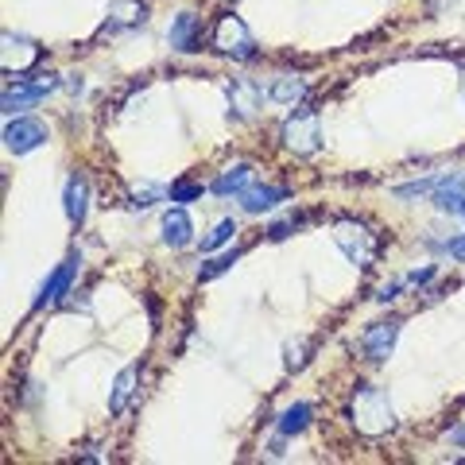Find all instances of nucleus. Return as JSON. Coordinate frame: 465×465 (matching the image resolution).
Returning a JSON list of instances; mask_svg holds the SVG:
<instances>
[{"mask_svg": "<svg viewBox=\"0 0 465 465\" xmlns=\"http://www.w3.org/2000/svg\"><path fill=\"white\" fill-rule=\"evenodd\" d=\"M349 415H353V426L360 434L369 438H380L396 426V411L388 404V392L384 388H372V384H360L353 392V407H349Z\"/></svg>", "mask_w": 465, "mask_h": 465, "instance_id": "f257e3e1", "label": "nucleus"}, {"mask_svg": "<svg viewBox=\"0 0 465 465\" xmlns=\"http://www.w3.org/2000/svg\"><path fill=\"white\" fill-rule=\"evenodd\" d=\"M333 244L345 252V260H353L357 268H372L380 256V241L377 232H369V225L353 222V217H342L333 222Z\"/></svg>", "mask_w": 465, "mask_h": 465, "instance_id": "f03ea898", "label": "nucleus"}, {"mask_svg": "<svg viewBox=\"0 0 465 465\" xmlns=\"http://www.w3.org/2000/svg\"><path fill=\"white\" fill-rule=\"evenodd\" d=\"M283 144L295 155H318L322 148V124L315 109H299L283 121Z\"/></svg>", "mask_w": 465, "mask_h": 465, "instance_id": "7ed1b4c3", "label": "nucleus"}, {"mask_svg": "<svg viewBox=\"0 0 465 465\" xmlns=\"http://www.w3.org/2000/svg\"><path fill=\"white\" fill-rule=\"evenodd\" d=\"M214 47L222 50V55H229V59H241V62L256 55V39H252L249 28H244V20H237V16H222V20H217Z\"/></svg>", "mask_w": 465, "mask_h": 465, "instance_id": "20e7f679", "label": "nucleus"}, {"mask_svg": "<svg viewBox=\"0 0 465 465\" xmlns=\"http://www.w3.org/2000/svg\"><path fill=\"white\" fill-rule=\"evenodd\" d=\"M43 140H47V128L32 121V116H16V121H8V128H5V148L12 155H28L43 144Z\"/></svg>", "mask_w": 465, "mask_h": 465, "instance_id": "39448f33", "label": "nucleus"}, {"mask_svg": "<svg viewBox=\"0 0 465 465\" xmlns=\"http://www.w3.org/2000/svg\"><path fill=\"white\" fill-rule=\"evenodd\" d=\"M399 338V322L388 318V322H372V326L360 333V349H365L369 360H388V353H392V345Z\"/></svg>", "mask_w": 465, "mask_h": 465, "instance_id": "423d86ee", "label": "nucleus"}, {"mask_svg": "<svg viewBox=\"0 0 465 465\" xmlns=\"http://www.w3.org/2000/svg\"><path fill=\"white\" fill-rule=\"evenodd\" d=\"M0 43H5L0 47V67H5V74H23L39 59V47L23 35H5Z\"/></svg>", "mask_w": 465, "mask_h": 465, "instance_id": "0eeeda50", "label": "nucleus"}, {"mask_svg": "<svg viewBox=\"0 0 465 465\" xmlns=\"http://www.w3.org/2000/svg\"><path fill=\"white\" fill-rule=\"evenodd\" d=\"M59 82L55 78H39V82H28V86H16V89H5V101H0V105H5V113H16V109H28V105H35V101H43L50 89H55Z\"/></svg>", "mask_w": 465, "mask_h": 465, "instance_id": "6e6552de", "label": "nucleus"}, {"mask_svg": "<svg viewBox=\"0 0 465 465\" xmlns=\"http://www.w3.org/2000/svg\"><path fill=\"white\" fill-rule=\"evenodd\" d=\"M78 256H67L59 268H55V276H50L47 283H43V291H39V299H35V306H47V303H59L62 295L70 291V283H74V276H78Z\"/></svg>", "mask_w": 465, "mask_h": 465, "instance_id": "1a4fd4ad", "label": "nucleus"}, {"mask_svg": "<svg viewBox=\"0 0 465 465\" xmlns=\"http://www.w3.org/2000/svg\"><path fill=\"white\" fill-rule=\"evenodd\" d=\"M198 35H202V20L194 16V12H183V16L171 23V47L175 50H187V55H190V50H198L202 47Z\"/></svg>", "mask_w": 465, "mask_h": 465, "instance_id": "9d476101", "label": "nucleus"}, {"mask_svg": "<svg viewBox=\"0 0 465 465\" xmlns=\"http://www.w3.org/2000/svg\"><path fill=\"white\" fill-rule=\"evenodd\" d=\"M194 237V225L187 210H167L163 214V244H171V249H187Z\"/></svg>", "mask_w": 465, "mask_h": 465, "instance_id": "9b49d317", "label": "nucleus"}, {"mask_svg": "<svg viewBox=\"0 0 465 465\" xmlns=\"http://www.w3.org/2000/svg\"><path fill=\"white\" fill-rule=\"evenodd\" d=\"M148 20L144 0H113L109 5V28H136Z\"/></svg>", "mask_w": 465, "mask_h": 465, "instance_id": "f8f14e48", "label": "nucleus"}, {"mask_svg": "<svg viewBox=\"0 0 465 465\" xmlns=\"http://www.w3.org/2000/svg\"><path fill=\"white\" fill-rule=\"evenodd\" d=\"M283 198H287V190L283 187H249V190H241V205L249 214H264V210H271V205H279Z\"/></svg>", "mask_w": 465, "mask_h": 465, "instance_id": "ddd939ff", "label": "nucleus"}, {"mask_svg": "<svg viewBox=\"0 0 465 465\" xmlns=\"http://www.w3.org/2000/svg\"><path fill=\"white\" fill-rule=\"evenodd\" d=\"M225 94H229L232 109H237L241 116H252L256 101H260V86H252V82H244V78H237V82H229V86H225Z\"/></svg>", "mask_w": 465, "mask_h": 465, "instance_id": "4468645a", "label": "nucleus"}, {"mask_svg": "<svg viewBox=\"0 0 465 465\" xmlns=\"http://www.w3.org/2000/svg\"><path fill=\"white\" fill-rule=\"evenodd\" d=\"M136 377H140L136 365L121 369V377H116V384H113V396H109V411H113V415H121V411L128 407V399H132V392H136Z\"/></svg>", "mask_w": 465, "mask_h": 465, "instance_id": "2eb2a0df", "label": "nucleus"}, {"mask_svg": "<svg viewBox=\"0 0 465 465\" xmlns=\"http://www.w3.org/2000/svg\"><path fill=\"white\" fill-rule=\"evenodd\" d=\"M86 210H89V187H86V178H70L67 183V217L74 225H82L86 222Z\"/></svg>", "mask_w": 465, "mask_h": 465, "instance_id": "dca6fc26", "label": "nucleus"}, {"mask_svg": "<svg viewBox=\"0 0 465 465\" xmlns=\"http://www.w3.org/2000/svg\"><path fill=\"white\" fill-rule=\"evenodd\" d=\"M252 183V167L249 163H237V167H229V171L222 178H214V194H241V190H249Z\"/></svg>", "mask_w": 465, "mask_h": 465, "instance_id": "f3484780", "label": "nucleus"}, {"mask_svg": "<svg viewBox=\"0 0 465 465\" xmlns=\"http://www.w3.org/2000/svg\"><path fill=\"white\" fill-rule=\"evenodd\" d=\"M268 97L279 101V105H295V101L306 97V82H303V78H279V82H271Z\"/></svg>", "mask_w": 465, "mask_h": 465, "instance_id": "a211bd4d", "label": "nucleus"}, {"mask_svg": "<svg viewBox=\"0 0 465 465\" xmlns=\"http://www.w3.org/2000/svg\"><path fill=\"white\" fill-rule=\"evenodd\" d=\"M310 415H315V407L310 404H295L283 411V419H279V434H299L310 426Z\"/></svg>", "mask_w": 465, "mask_h": 465, "instance_id": "6ab92c4d", "label": "nucleus"}, {"mask_svg": "<svg viewBox=\"0 0 465 465\" xmlns=\"http://www.w3.org/2000/svg\"><path fill=\"white\" fill-rule=\"evenodd\" d=\"M232 232H237V222H217V225H214V232H205V237H202V252L222 249L225 241H232Z\"/></svg>", "mask_w": 465, "mask_h": 465, "instance_id": "aec40b11", "label": "nucleus"}, {"mask_svg": "<svg viewBox=\"0 0 465 465\" xmlns=\"http://www.w3.org/2000/svg\"><path fill=\"white\" fill-rule=\"evenodd\" d=\"M241 260V252H225V256H214L210 264H202V271H198V279L205 283V279H214V276H222V271H229L232 264Z\"/></svg>", "mask_w": 465, "mask_h": 465, "instance_id": "412c9836", "label": "nucleus"}, {"mask_svg": "<svg viewBox=\"0 0 465 465\" xmlns=\"http://www.w3.org/2000/svg\"><path fill=\"white\" fill-rule=\"evenodd\" d=\"M194 198H202V187H194V183H175L171 187V202H194Z\"/></svg>", "mask_w": 465, "mask_h": 465, "instance_id": "4be33fe9", "label": "nucleus"}, {"mask_svg": "<svg viewBox=\"0 0 465 465\" xmlns=\"http://www.w3.org/2000/svg\"><path fill=\"white\" fill-rule=\"evenodd\" d=\"M163 194H171V190H163V187H136V194H132V198H136V205H140V210H144V205H151L155 198H163Z\"/></svg>", "mask_w": 465, "mask_h": 465, "instance_id": "5701e85b", "label": "nucleus"}, {"mask_svg": "<svg viewBox=\"0 0 465 465\" xmlns=\"http://www.w3.org/2000/svg\"><path fill=\"white\" fill-rule=\"evenodd\" d=\"M306 349H310L306 342H299V345H287V360H283V365H287L291 372H295V369H303V365H306Z\"/></svg>", "mask_w": 465, "mask_h": 465, "instance_id": "b1692460", "label": "nucleus"}, {"mask_svg": "<svg viewBox=\"0 0 465 465\" xmlns=\"http://www.w3.org/2000/svg\"><path fill=\"white\" fill-rule=\"evenodd\" d=\"M295 225H299V222H295V217H287V222H276V225L268 229V237H271V241H283V237H287V232H291Z\"/></svg>", "mask_w": 465, "mask_h": 465, "instance_id": "393cba45", "label": "nucleus"}, {"mask_svg": "<svg viewBox=\"0 0 465 465\" xmlns=\"http://www.w3.org/2000/svg\"><path fill=\"white\" fill-rule=\"evenodd\" d=\"M446 249H450V256H454V260H465V237H454V241L446 244Z\"/></svg>", "mask_w": 465, "mask_h": 465, "instance_id": "a878e982", "label": "nucleus"}, {"mask_svg": "<svg viewBox=\"0 0 465 465\" xmlns=\"http://www.w3.org/2000/svg\"><path fill=\"white\" fill-rule=\"evenodd\" d=\"M431 276H434V271H431V268H423V271H411V276H407V283H426Z\"/></svg>", "mask_w": 465, "mask_h": 465, "instance_id": "bb28decb", "label": "nucleus"}, {"mask_svg": "<svg viewBox=\"0 0 465 465\" xmlns=\"http://www.w3.org/2000/svg\"><path fill=\"white\" fill-rule=\"evenodd\" d=\"M450 442H454V446H465V423H461V426H454V431H450Z\"/></svg>", "mask_w": 465, "mask_h": 465, "instance_id": "cd10ccee", "label": "nucleus"}, {"mask_svg": "<svg viewBox=\"0 0 465 465\" xmlns=\"http://www.w3.org/2000/svg\"><path fill=\"white\" fill-rule=\"evenodd\" d=\"M396 295H399V283H392V287H384V291L377 295V299H380V303H388V299H396Z\"/></svg>", "mask_w": 465, "mask_h": 465, "instance_id": "c85d7f7f", "label": "nucleus"}, {"mask_svg": "<svg viewBox=\"0 0 465 465\" xmlns=\"http://www.w3.org/2000/svg\"><path fill=\"white\" fill-rule=\"evenodd\" d=\"M461 97H465V70H461Z\"/></svg>", "mask_w": 465, "mask_h": 465, "instance_id": "c756f323", "label": "nucleus"}, {"mask_svg": "<svg viewBox=\"0 0 465 465\" xmlns=\"http://www.w3.org/2000/svg\"><path fill=\"white\" fill-rule=\"evenodd\" d=\"M461 217H465V202H461Z\"/></svg>", "mask_w": 465, "mask_h": 465, "instance_id": "7c9ffc66", "label": "nucleus"}]
</instances>
